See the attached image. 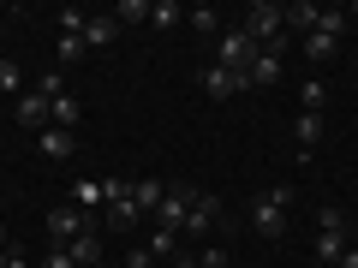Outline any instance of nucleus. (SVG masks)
<instances>
[{
    "instance_id": "f257e3e1",
    "label": "nucleus",
    "mask_w": 358,
    "mask_h": 268,
    "mask_svg": "<svg viewBox=\"0 0 358 268\" xmlns=\"http://www.w3.org/2000/svg\"><path fill=\"white\" fill-rule=\"evenodd\" d=\"M287 203H293V185H275V191H257L251 197V232L257 239H281L287 232Z\"/></svg>"
},
{
    "instance_id": "f03ea898",
    "label": "nucleus",
    "mask_w": 358,
    "mask_h": 268,
    "mask_svg": "<svg viewBox=\"0 0 358 268\" xmlns=\"http://www.w3.org/2000/svg\"><path fill=\"white\" fill-rule=\"evenodd\" d=\"M245 36H251L257 48H281L287 42V6H268V0L245 6Z\"/></svg>"
},
{
    "instance_id": "7ed1b4c3",
    "label": "nucleus",
    "mask_w": 358,
    "mask_h": 268,
    "mask_svg": "<svg viewBox=\"0 0 358 268\" xmlns=\"http://www.w3.org/2000/svg\"><path fill=\"white\" fill-rule=\"evenodd\" d=\"M257 54H263V48L245 36V24H227V30L215 36V66H227V72H251Z\"/></svg>"
},
{
    "instance_id": "20e7f679",
    "label": "nucleus",
    "mask_w": 358,
    "mask_h": 268,
    "mask_svg": "<svg viewBox=\"0 0 358 268\" xmlns=\"http://www.w3.org/2000/svg\"><path fill=\"white\" fill-rule=\"evenodd\" d=\"M192 203H197V185H167V197H162V209H155V227H167V232H185V215H192Z\"/></svg>"
},
{
    "instance_id": "39448f33",
    "label": "nucleus",
    "mask_w": 358,
    "mask_h": 268,
    "mask_svg": "<svg viewBox=\"0 0 358 268\" xmlns=\"http://www.w3.org/2000/svg\"><path fill=\"white\" fill-rule=\"evenodd\" d=\"M90 227H102L96 215H84V209H48V244H72L78 232H90Z\"/></svg>"
},
{
    "instance_id": "423d86ee",
    "label": "nucleus",
    "mask_w": 358,
    "mask_h": 268,
    "mask_svg": "<svg viewBox=\"0 0 358 268\" xmlns=\"http://www.w3.org/2000/svg\"><path fill=\"white\" fill-rule=\"evenodd\" d=\"M13 119H18L24 131H36V137H42V131L54 126V102H48V96H36V89H24V96L13 102Z\"/></svg>"
},
{
    "instance_id": "0eeeda50",
    "label": "nucleus",
    "mask_w": 358,
    "mask_h": 268,
    "mask_svg": "<svg viewBox=\"0 0 358 268\" xmlns=\"http://www.w3.org/2000/svg\"><path fill=\"white\" fill-rule=\"evenodd\" d=\"M281 60H287V42H281V48H263V54L251 60V72H245V84H251V89L281 84Z\"/></svg>"
},
{
    "instance_id": "6e6552de",
    "label": "nucleus",
    "mask_w": 358,
    "mask_h": 268,
    "mask_svg": "<svg viewBox=\"0 0 358 268\" xmlns=\"http://www.w3.org/2000/svg\"><path fill=\"white\" fill-rule=\"evenodd\" d=\"M239 89H251V84H245V72H227V66H203V96L227 102V96H239Z\"/></svg>"
},
{
    "instance_id": "1a4fd4ad",
    "label": "nucleus",
    "mask_w": 358,
    "mask_h": 268,
    "mask_svg": "<svg viewBox=\"0 0 358 268\" xmlns=\"http://www.w3.org/2000/svg\"><path fill=\"white\" fill-rule=\"evenodd\" d=\"M215 221H221V203H215L209 191H197L192 215H185V232H192V239H203V232H215Z\"/></svg>"
},
{
    "instance_id": "9d476101",
    "label": "nucleus",
    "mask_w": 358,
    "mask_h": 268,
    "mask_svg": "<svg viewBox=\"0 0 358 268\" xmlns=\"http://www.w3.org/2000/svg\"><path fill=\"white\" fill-rule=\"evenodd\" d=\"M66 256H72L78 268H96V262H102V227H90V232H78V239L66 244Z\"/></svg>"
},
{
    "instance_id": "9b49d317",
    "label": "nucleus",
    "mask_w": 358,
    "mask_h": 268,
    "mask_svg": "<svg viewBox=\"0 0 358 268\" xmlns=\"http://www.w3.org/2000/svg\"><path fill=\"white\" fill-rule=\"evenodd\" d=\"M36 149L42 155H48V161H72V149H78V131H42V137H36Z\"/></svg>"
},
{
    "instance_id": "f8f14e48",
    "label": "nucleus",
    "mask_w": 358,
    "mask_h": 268,
    "mask_svg": "<svg viewBox=\"0 0 358 268\" xmlns=\"http://www.w3.org/2000/svg\"><path fill=\"white\" fill-rule=\"evenodd\" d=\"M317 137H322V114H299V119H293V143H299V161H310Z\"/></svg>"
},
{
    "instance_id": "ddd939ff",
    "label": "nucleus",
    "mask_w": 358,
    "mask_h": 268,
    "mask_svg": "<svg viewBox=\"0 0 358 268\" xmlns=\"http://www.w3.org/2000/svg\"><path fill=\"white\" fill-rule=\"evenodd\" d=\"M114 42H120V18H114V13L84 24V48H114Z\"/></svg>"
},
{
    "instance_id": "4468645a",
    "label": "nucleus",
    "mask_w": 358,
    "mask_h": 268,
    "mask_svg": "<svg viewBox=\"0 0 358 268\" xmlns=\"http://www.w3.org/2000/svg\"><path fill=\"white\" fill-rule=\"evenodd\" d=\"M346 251H352V244H346V227H317V256L322 262H341Z\"/></svg>"
},
{
    "instance_id": "2eb2a0df",
    "label": "nucleus",
    "mask_w": 358,
    "mask_h": 268,
    "mask_svg": "<svg viewBox=\"0 0 358 268\" xmlns=\"http://www.w3.org/2000/svg\"><path fill=\"white\" fill-rule=\"evenodd\" d=\"M322 18V6H310V0H299V6H287V36H310Z\"/></svg>"
},
{
    "instance_id": "dca6fc26",
    "label": "nucleus",
    "mask_w": 358,
    "mask_h": 268,
    "mask_svg": "<svg viewBox=\"0 0 358 268\" xmlns=\"http://www.w3.org/2000/svg\"><path fill=\"white\" fill-rule=\"evenodd\" d=\"M162 197H167L162 179H138V185H131V203H138V215H155V209H162Z\"/></svg>"
},
{
    "instance_id": "f3484780",
    "label": "nucleus",
    "mask_w": 358,
    "mask_h": 268,
    "mask_svg": "<svg viewBox=\"0 0 358 268\" xmlns=\"http://www.w3.org/2000/svg\"><path fill=\"white\" fill-rule=\"evenodd\" d=\"M78 126H84V102L66 89L60 102H54V131H78Z\"/></svg>"
},
{
    "instance_id": "a211bd4d",
    "label": "nucleus",
    "mask_w": 358,
    "mask_h": 268,
    "mask_svg": "<svg viewBox=\"0 0 358 268\" xmlns=\"http://www.w3.org/2000/svg\"><path fill=\"white\" fill-rule=\"evenodd\" d=\"M185 24H192L197 36H221V13H215V6H192V13H185Z\"/></svg>"
},
{
    "instance_id": "6ab92c4d",
    "label": "nucleus",
    "mask_w": 358,
    "mask_h": 268,
    "mask_svg": "<svg viewBox=\"0 0 358 268\" xmlns=\"http://www.w3.org/2000/svg\"><path fill=\"white\" fill-rule=\"evenodd\" d=\"M72 203L84 209V215H90V209H102V179H78V185H72Z\"/></svg>"
},
{
    "instance_id": "aec40b11",
    "label": "nucleus",
    "mask_w": 358,
    "mask_h": 268,
    "mask_svg": "<svg viewBox=\"0 0 358 268\" xmlns=\"http://www.w3.org/2000/svg\"><path fill=\"white\" fill-rule=\"evenodd\" d=\"M317 30H322V36H334V42H341L346 30H352V18H346L341 6H322V18H317Z\"/></svg>"
},
{
    "instance_id": "412c9836",
    "label": "nucleus",
    "mask_w": 358,
    "mask_h": 268,
    "mask_svg": "<svg viewBox=\"0 0 358 268\" xmlns=\"http://www.w3.org/2000/svg\"><path fill=\"white\" fill-rule=\"evenodd\" d=\"M334 48H341V42H334V36H322V30H310V36H305V54H310L317 66H329V60H334Z\"/></svg>"
},
{
    "instance_id": "4be33fe9",
    "label": "nucleus",
    "mask_w": 358,
    "mask_h": 268,
    "mask_svg": "<svg viewBox=\"0 0 358 268\" xmlns=\"http://www.w3.org/2000/svg\"><path fill=\"white\" fill-rule=\"evenodd\" d=\"M114 18H120V30H126V24H150V0H120Z\"/></svg>"
},
{
    "instance_id": "5701e85b",
    "label": "nucleus",
    "mask_w": 358,
    "mask_h": 268,
    "mask_svg": "<svg viewBox=\"0 0 358 268\" xmlns=\"http://www.w3.org/2000/svg\"><path fill=\"white\" fill-rule=\"evenodd\" d=\"M54 24H60V36H84L90 13H78V6H60V13H54Z\"/></svg>"
},
{
    "instance_id": "b1692460",
    "label": "nucleus",
    "mask_w": 358,
    "mask_h": 268,
    "mask_svg": "<svg viewBox=\"0 0 358 268\" xmlns=\"http://www.w3.org/2000/svg\"><path fill=\"white\" fill-rule=\"evenodd\" d=\"M150 256H179V232H167V227H155L150 232V244H143Z\"/></svg>"
},
{
    "instance_id": "393cba45",
    "label": "nucleus",
    "mask_w": 358,
    "mask_h": 268,
    "mask_svg": "<svg viewBox=\"0 0 358 268\" xmlns=\"http://www.w3.org/2000/svg\"><path fill=\"white\" fill-rule=\"evenodd\" d=\"M179 18H185V13H179L173 0H155V6H150V24H155V30H173Z\"/></svg>"
},
{
    "instance_id": "a878e982",
    "label": "nucleus",
    "mask_w": 358,
    "mask_h": 268,
    "mask_svg": "<svg viewBox=\"0 0 358 268\" xmlns=\"http://www.w3.org/2000/svg\"><path fill=\"white\" fill-rule=\"evenodd\" d=\"M0 89H6L13 102H18V96H24V72H18L13 60H0Z\"/></svg>"
},
{
    "instance_id": "bb28decb",
    "label": "nucleus",
    "mask_w": 358,
    "mask_h": 268,
    "mask_svg": "<svg viewBox=\"0 0 358 268\" xmlns=\"http://www.w3.org/2000/svg\"><path fill=\"white\" fill-rule=\"evenodd\" d=\"M36 96H48V102H60V96H66V77H60V72H42V77H36Z\"/></svg>"
},
{
    "instance_id": "cd10ccee",
    "label": "nucleus",
    "mask_w": 358,
    "mask_h": 268,
    "mask_svg": "<svg viewBox=\"0 0 358 268\" xmlns=\"http://www.w3.org/2000/svg\"><path fill=\"white\" fill-rule=\"evenodd\" d=\"M322 102H329V89H322V77H310V84H305V114H317Z\"/></svg>"
},
{
    "instance_id": "c85d7f7f",
    "label": "nucleus",
    "mask_w": 358,
    "mask_h": 268,
    "mask_svg": "<svg viewBox=\"0 0 358 268\" xmlns=\"http://www.w3.org/2000/svg\"><path fill=\"white\" fill-rule=\"evenodd\" d=\"M78 54H84V36H60V66H72Z\"/></svg>"
},
{
    "instance_id": "c756f323",
    "label": "nucleus",
    "mask_w": 358,
    "mask_h": 268,
    "mask_svg": "<svg viewBox=\"0 0 358 268\" xmlns=\"http://www.w3.org/2000/svg\"><path fill=\"white\" fill-rule=\"evenodd\" d=\"M197 268H227V251H215V244H209V251H197Z\"/></svg>"
},
{
    "instance_id": "7c9ffc66",
    "label": "nucleus",
    "mask_w": 358,
    "mask_h": 268,
    "mask_svg": "<svg viewBox=\"0 0 358 268\" xmlns=\"http://www.w3.org/2000/svg\"><path fill=\"white\" fill-rule=\"evenodd\" d=\"M42 268H78V262H72V256L60 251V244H48V256H42Z\"/></svg>"
},
{
    "instance_id": "2f4dec72",
    "label": "nucleus",
    "mask_w": 358,
    "mask_h": 268,
    "mask_svg": "<svg viewBox=\"0 0 358 268\" xmlns=\"http://www.w3.org/2000/svg\"><path fill=\"white\" fill-rule=\"evenodd\" d=\"M317 227H346V209H317Z\"/></svg>"
},
{
    "instance_id": "473e14b6",
    "label": "nucleus",
    "mask_w": 358,
    "mask_h": 268,
    "mask_svg": "<svg viewBox=\"0 0 358 268\" xmlns=\"http://www.w3.org/2000/svg\"><path fill=\"white\" fill-rule=\"evenodd\" d=\"M334 268H358V251H346V256H341V262H334Z\"/></svg>"
},
{
    "instance_id": "72a5a7b5",
    "label": "nucleus",
    "mask_w": 358,
    "mask_h": 268,
    "mask_svg": "<svg viewBox=\"0 0 358 268\" xmlns=\"http://www.w3.org/2000/svg\"><path fill=\"white\" fill-rule=\"evenodd\" d=\"M6 268H30V262H24V256H18V251H13V262H6Z\"/></svg>"
},
{
    "instance_id": "f704fd0d",
    "label": "nucleus",
    "mask_w": 358,
    "mask_h": 268,
    "mask_svg": "<svg viewBox=\"0 0 358 268\" xmlns=\"http://www.w3.org/2000/svg\"><path fill=\"white\" fill-rule=\"evenodd\" d=\"M6 262H13V244H6V251H0V268H6Z\"/></svg>"
},
{
    "instance_id": "c9c22d12",
    "label": "nucleus",
    "mask_w": 358,
    "mask_h": 268,
    "mask_svg": "<svg viewBox=\"0 0 358 268\" xmlns=\"http://www.w3.org/2000/svg\"><path fill=\"white\" fill-rule=\"evenodd\" d=\"M0 251H6V227H0Z\"/></svg>"
},
{
    "instance_id": "e433bc0d",
    "label": "nucleus",
    "mask_w": 358,
    "mask_h": 268,
    "mask_svg": "<svg viewBox=\"0 0 358 268\" xmlns=\"http://www.w3.org/2000/svg\"><path fill=\"white\" fill-rule=\"evenodd\" d=\"M0 60H6V48H0Z\"/></svg>"
}]
</instances>
